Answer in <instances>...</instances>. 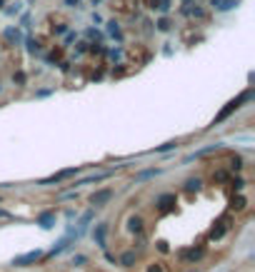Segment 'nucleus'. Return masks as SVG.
Wrapping results in <instances>:
<instances>
[{
	"instance_id": "nucleus-9",
	"label": "nucleus",
	"mask_w": 255,
	"mask_h": 272,
	"mask_svg": "<svg viewBox=\"0 0 255 272\" xmlns=\"http://www.w3.org/2000/svg\"><path fill=\"white\" fill-rule=\"evenodd\" d=\"M183 257H185V260H200V257H203V250H188V252H183Z\"/></svg>"
},
{
	"instance_id": "nucleus-8",
	"label": "nucleus",
	"mask_w": 255,
	"mask_h": 272,
	"mask_svg": "<svg viewBox=\"0 0 255 272\" xmlns=\"http://www.w3.org/2000/svg\"><path fill=\"white\" fill-rule=\"evenodd\" d=\"M53 217H55L53 212H45V215H40V220H38V222H40L43 227H53Z\"/></svg>"
},
{
	"instance_id": "nucleus-14",
	"label": "nucleus",
	"mask_w": 255,
	"mask_h": 272,
	"mask_svg": "<svg viewBox=\"0 0 255 272\" xmlns=\"http://www.w3.org/2000/svg\"><path fill=\"white\" fill-rule=\"evenodd\" d=\"M158 28H160V30H168V28H170V23H168V20H160V23H158Z\"/></svg>"
},
{
	"instance_id": "nucleus-5",
	"label": "nucleus",
	"mask_w": 255,
	"mask_h": 272,
	"mask_svg": "<svg viewBox=\"0 0 255 272\" xmlns=\"http://www.w3.org/2000/svg\"><path fill=\"white\" fill-rule=\"evenodd\" d=\"M105 232H108V225H105V222H100V225L93 230V238H95V242H98L100 247H105Z\"/></svg>"
},
{
	"instance_id": "nucleus-4",
	"label": "nucleus",
	"mask_w": 255,
	"mask_h": 272,
	"mask_svg": "<svg viewBox=\"0 0 255 272\" xmlns=\"http://www.w3.org/2000/svg\"><path fill=\"white\" fill-rule=\"evenodd\" d=\"M143 217L140 215H133V217H128V230L130 232H135V235H140V232H143Z\"/></svg>"
},
{
	"instance_id": "nucleus-1",
	"label": "nucleus",
	"mask_w": 255,
	"mask_h": 272,
	"mask_svg": "<svg viewBox=\"0 0 255 272\" xmlns=\"http://www.w3.org/2000/svg\"><path fill=\"white\" fill-rule=\"evenodd\" d=\"M40 255H43L40 250H33V252H28V255L15 257V260H13V265H15V267H30L33 262H38V260H40Z\"/></svg>"
},
{
	"instance_id": "nucleus-6",
	"label": "nucleus",
	"mask_w": 255,
	"mask_h": 272,
	"mask_svg": "<svg viewBox=\"0 0 255 272\" xmlns=\"http://www.w3.org/2000/svg\"><path fill=\"white\" fill-rule=\"evenodd\" d=\"M68 242H70V240H68V238H63V240H60V242H58V245H55L50 252H48V257H55V255H60V252L68 247Z\"/></svg>"
},
{
	"instance_id": "nucleus-13",
	"label": "nucleus",
	"mask_w": 255,
	"mask_h": 272,
	"mask_svg": "<svg viewBox=\"0 0 255 272\" xmlns=\"http://www.w3.org/2000/svg\"><path fill=\"white\" fill-rule=\"evenodd\" d=\"M233 207H238V210H243V207H245V200H243V198H238V200H233Z\"/></svg>"
},
{
	"instance_id": "nucleus-15",
	"label": "nucleus",
	"mask_w": 255,
	"mask_h": 272,
	"mask_svg": "<svg viewBox=\"0 0 255 272\" xmlns=\"http://www.w3.org/2000/svg\"><path fill=\"white\" fill-rule=\"evenodd\" d=\"M73 262H78V265H83V262H85V255H78V257H73Z\"/></svg>"
},
{
	"instance_id": "nucleus-2",
	"label": "nucleus",
	"mask_w": 255,
	"mask_h": 272,
	"mask_svg": "<svg viewBox=\"0 0 255 272\" xmlns=\"http://www.w3.org/2000/svg\"><path fill=\"white\" fill-rule=\"evenodd\" d=\"M110 198H113V190H98L90 198V203H93V207H103L105 203H110Z\"/></svg>"
},
{
	"instance_id": "nucleus-12",
	"label": "nucleus",
	"mask_w": 255,
	"mask_h": 272,
	"mask_svg": "<svg viewBox=\"0 0 255 272\" xmlns=\"http://www.w3.org/2000/svg\"><path fill=\"white\" fill-rule=\"evenodd\" d=\"M173 147H178V142H165V145L158 147V152H165V150H173Z\"/></svg>"
},
{
	"instance_id": "nucleus-10",
	"label": "nucleus",
	"mask_w": 255,
	"mask_h": 272,
	"mask_svg": "<svg viewBox=\"0 0 255 272\" xmlns=\"http://www.w3.org/2000/svg\"><path fill=\"white\" fill-rule=\"evenodd\" d=\"M200 185H203V182L195 177V180H188V182H185V190H188V192H193V190H200Z\"/></svg>"
},
{
	"instance_id": "nucleus-3",
	"label": "nucleus",
	"mask_w": 255,
	"mask_h": 272,
	"mask_svg": "<svg viewBox=\"0 0 255 272\" xmlns=\"http://www.w3.org/2000/svg\"><path fill=\"white\" fill-rule=\"evenodd\" d=\"M70 175H75V168L63 170V172H58V175H53V177H45L40 185H53V182H60V180H65V177H70Z\"/></svg>"
},
{
	"instance_id": "nucleus-11",
	"label": "nucleus",
	"mask_w": 255,
	"mask_h": 272,
	"mask_svg": "<svg viewBox=\"0 0 255 272\" xmlns=\"http://www.w3.org/2000/svg\"><path fill=\"white\" fill-rule=\"evenodd\" d=\"M90 217H93V212H85V215H83V220H80V230H85V227H88Z\"/></svg>"
},
{
	"instance_id": "nucleus-17",
	"label": "nucleus",
	"mask_w": 255,
	"mask_h": 272,
	"mask_svg": "<svg viewBox=\"0 0 255 272\" xmlns=\"http://www.w3.org/2000/svg\"><path fill=\"white\" fill-rule=\"evenodd\" d=\"M148 272H163V267H160V265H153V267H150Z\"/></svg>"
},
{
	"instance_id": "nucleus-7",
	"label": "nucleus",
	"mask_w": 255,
	"mask_h": 272,
	"mask_svg": "<svg viewBox=\"0 0 255 272\" xmlns=\"http://www.w3.org/2000/svg\"><path fill=\"white\" fill-rule=\"evenodd\" d=\"M135 260H138L135 252H125V255L120 257V265H123V267H130V265H135Z\"/></svg>"
},
{
	"instance_id": "nucleus-16",
	"label": "nucleus",
	"mask_w": 255,
	"mask_h": 272,
	"mask_svg": "<svg viewBox=\"0 0 255 272\" xmlns=\"http://www.w3.org/2000/svg\"><path fill=\"white\" fill-rule=\"evenodd\" d=\"M243 185H245L243 180H235V182H233V187H235V190H243Z\"/></svg>"
}]
</instances>
